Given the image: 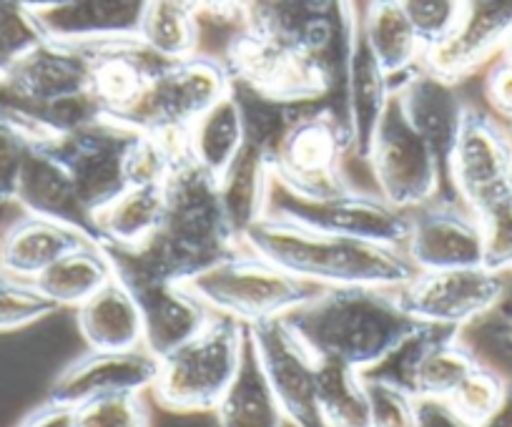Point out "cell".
Returning a JSON list of instances; mask_svg holds the SVG:
<instances>
[{
  "label": "cell",
  "mask_w": 512,
  "mask_h": 427,
  "mask_svg": "<svg viewBox=\"0 0 512 427\" xmlns=\"http://www.w3.org/2000/svg\"><path fill=\"white\" fill-rule=\"evenodd\" d=\"M485 98L497 116L512 124V63L497 61L485 76Z\"/></svg>",
  "instance_id": "43"
},
{
  "label": "cell",
  "mask_w": 512,
  "mask_h": 427,
  "mask_svg": "<svg viewBox=\"0 0 512 427\" xmlns=\"http://www.w3.org/2000/svg\"><path fill=\"white\" fill-rule=\"evenodd\" d=\"M151 0H68L36 13L43 36L63 43L139 38Z\"/></svg>",
  "instance_id": "25"
},
{
  "label": "cell",
  "mask_w": 512,
  "mask_h": 427,
  "mask_svg": "<svg viewBox=\"0 0 512 427\" xmlns=\"http://www.w3.org/2000/svg\"><path fill=\"white\" fill-rule=\"evenodd\" d=\"M417 427H475L462 420L447 400L417 397Z\"/></svg>",
  "instance_id": "44"
},
{
  "label": "cell",
  "mask_w": 512,
  "mask_h": 427,
  "mask_svg": "<svg viewBox=\"0 0 512 427\" xmlns=\"http://www.w3.org/2000/svg\"><path fill=\"white\" fill-rule=\"evenodd\" d=\"M166 214V181L131 184L96 211L98 239L106 247L139 249L161 229Z\"/></svg>",
  "instance_id": "27"
},
{
  "label": "cell",
  "mask_w": 512,
  "mask_h": 427,
  "mask_svg": "<svg viewBox=\"0 0 512 427\" xmlns=\"http://www.w3.org/2000/svg\"><path fill=\"white\" fill-rule=\"evenodd\" d=\"M86 242L91 239L66 224L23 214L0 234V269L13 282L33 284L51 264Z\"/></svg>",
  "instance_id": "26"
},
{
  "label": "cell",
  "mask_w": 512,
  "mask_h": 427,
  "mask_svg": "<svg viewBox=\"0 0 512 427\" xmlns=\"http://www.w3.org/2000/svg\"><path fill=\"white\" fill-rule=\"evenodd\" d=\"M507 136H510V146H512V124L507 126Z\"/></svg>",
  "instance_id": "51"
},
{
  "label": "cell",
  "mask_w": 512,
  "mask_h": 427,
  "mask_svg": "<svg viewBox=\"0 0 512 427\" xmlns=\"http://www.w3.org/2000/svg\"><path fill=\"white\" fill-rule=\"evenodd\" d=\"M284 319L317 360L359 372L374 370L422 325L402 307L397 289L384 287H322Z\"/></svg>",
  "instance_id": "1"
},
{
  "label": "cell",
  "mask_w": 512,
  "mask_h": 427,
  "mask_svg": "<svg viewBox=\"0 0 512 427\" xmlns=\"http://www.w3.org/2000/svg\"><path fill=\"white\" fill-rule=\"evenodd\" d=\"M364 161L372 171L377 194L397 209L415 211L430 201L445 199L442 191L447 184L440 161L405 119L395 96L379 121Z\"/></svg>",
  "instance_id": "12"
},
{
  "label": "cell",
  "mask_w": 512,
  "mask_h": 427,
  "mask_svg": "<svg viewBox=\"0 0 512 427\" xmlns=\"http://www.w3.org/2000/svg\"><path fill=\"white\" fill-rule=\"evenodd\" d=\"M317 405L324 427H372L364 372L334 360H317Z\"/></svg>",
  "instance_id": "33"
},
{
  "label": "cell",
  "mask_w": 512,
  "mask_h": 427,
  "mask_svg": "<svg viewBox=\"0 0 512 427\" xmlns=\"http://www.w3.org/2000/svg\"><path fill=\"white\" fill-rule=\"evenodd\" d=\"M510 272H512V269H510Z\"/></svg>",
  "instance_id": "53"
},
{
  "label": "cell",
  "mask_w": 512,
  "mask_h": 427,
  "mask_svg": "<svg viewBox=\"0 0 512 427\" xmlns=\"http://www.w3.org/2000/svg\"><path fill=\"white\" fill-rule=\"evenodd\" d=\"M412 28L420 36L425 53L450 41L462 18L465 0H397Z\"/></svg>",
  "instance_id": "37"
},
{
  "label": "cell",
  "mask_w": 512,
  "mask_h": 427,
  "mask_svg": "<svg viewBox=\"0 0 512 427\" xmlns=\"http://www.w3.org/2000/svg\"><path fill=\"white\" fill-rule=\"evenodd\" d=\"M249 327L259 365L292 427H324L317 405V357L294 335L284 317Z\"/></svg>",
  "instance_id": "17"
},
{
  "label": "cell",
  "mask_w": 512,
  "mask_h": 427,
  "mask_svg": "<svg viewBox=\"0 0 512 427\" xmlns=\"http://www.w3.org/2000/svg\"><path fill=\"white\" fill-rule=\"evenodd\" d=\"M113 264V274L131 292L144 322V347L156 357L169 355L171 350L194 337L211 319V309L196 299L184 284L169 282L151 272L134 249L106 247Z\"/></svg>",
  "instance_id": "13"
},
{
  "label": "cell",
  "mask_w": 512,
  "mask_h": 427,
  "mask_svg": "<svg viewBox=\"0 0 512 427\" xmlns=\"http://www.w3.org/2000/svg\"><path fill=\"white\" fill-rule=\"evenodd\" d=\"M139 141L141 131L101 114L76 129L41 139V144L66 166L83 201L96 214L118 191L134 184Z\"/></svg>",
  "instance_id": "9"
},
{
  "label": "cell",
  "mask_w": 512,
  "mask_h": 427,
  "mask_svg": "<svg viewBox=\"0 0 512 427\" xmlns=\"http://www.w3.org/2000/svg\"><path fill=\"white\" fill-rule=\"evenodd\" d=\"M500 58H502V61L512 63V31L507 33V38H505V41H502V46H500Z\"/></svg>",
  "instance_id": "48"
},
{
  "label": "cell",
  "mask_w": 512,
  "mask_h": 427,
  "mask_svg": "<svg viewBox=\"0 0 512 427\" xmlns=\"http://www.w3.org/2000/svg\"><path fill=\"white\" fill-rule=\"evenodd\" d=\"M36 134L16 109L0 103V204H16L18 181Z\"/></svg>",
  "instance_id": "35"
},
{
  "label": "cell",
  "mask_w": 512,
  "mask_h": 427,
  "mask_svg": "<svg viewBox=\"0 0 512 427\" xmlns=\"http://www.w3.org/2000/svg\"><path fill=\"white\" fill-rule=\"evenodd\" d=\"M41 41H46V36L36 16L0 0V76Z\"/></svg>",
  "instance_id": "40"
},
{
  "label": "cell",
  "mask_w": 512,
  "mask_h": 427,
  "mask_svg": "<svg viewBox=\"0 0 512 427\" xmlns=\"http://www.w3.org/2000/svg\"><path fill=\"white\" fill-rule=\"evenodd\" d=\"M184 287L211 312L236 319L241 325L287 317L292 309L302 307L322 289L284 272L246 247L211 264L209 269L184 282Z\"/></svg>",
  "instance_id": "4"
},
{
  "label": "cell",
  "mask_w": 512,
  "mask_h": 427,
  "mask_svg": "<svg viewBox=\"0 0 512 427\" xmlns=\"http://www.w3.org/2000/svg\"><path fill=\"white\" fill-rule=\"evenodd\" d=\"M3 282H11V279H8L6 274H3V269H0V284H3Z\"/></svg>",
  "instance_id": "50"
},
{
  "label": "cell",
  "mask_w": 512,
  "mask_h": 427,
  "mask_svg": "<svg viewBox=\"0 0 512 427\" xmlns=\"http://www.w3.org/2000/svg\"><path fill=\"white\" fill-rule=\"evenodd\" d=\"M510 31L512 0H465L457 31L450 41L427 51L422 66L457 83L500 53Z\"/></svg>",
  "instance_id": "22"
},
{
  "label": "cell",
  "mask_w": 512,
  "mask_h": 427,
  "mask_svg": "<svg viewBox=\"0 0 512 427\" xmlns=\"http://www.w3.org/2000/svg\"><path fill=\"white\" fill-rule=\"evenodd\" d=\"M229 91L231 76L221 58L194 53L166 63L144 93L113 121H121L141 134L184 144L189 126Z\"/></svg>",
  "instance_id": "7"
},
{
  "label": "cell",
  "mask_w": 512,
  "mask_h": 427,
  "mask_svg": "<svg viewBox=\"0 0 512 427\" xmlns=\"http://www.w3.org/2000/svg\"><path fill=\"white\" fill-rule=\"evenodd\" d=\"M450 191L480 222L512 204V146L507 129L467 106L447 164Z\"/></svg>",
  "instance_id": "10"
},
{
  "label": "cell",
  "mask_w": 512,
  "mask_h": 427,
  "mask_svg": "<svg viewBox=\"0 0 512 427\" xmlns=\"http://www.w3.org/2000/svg\"><path fill=\"white\" fill-rule=\"evenodd\" d=\"M18 427H76V410L56 402H43Z\"/></svg>",
  "instance_id": "45"
},
{
  "label": "cell",
  "mask_w": 512,
  "mask_h": 427,
  "mask_svg": "<svg viewBox=\"0 0 512 427\" xmlns=\"http://www.w3.org/2000/svg\"><path fill=\"white\" fill-rule=\"evenodd\" d=\"M392 96H395V91H392L390 78L379 66L369 43L364 41L357 11L352 31H349L347 58H344L342 121L344 129H347L349 154L357 156L359 161L367 159V151Z\"/></svg>",
  "instance_id": "20"
},
{
  "label": "cell",
  "mask_w": 512,
  "mask_h": 427,
  "mask_svg": "<svg viewBox=\"0 0 512 427\" xmlns=\"http://www.w3.org/2000/svg\"><path fill=\"white\" fill-rule=\"evenodd\" d=\"M221 63L234 83L294 109L322 101L334 86L342 91L344 63L294 51L249 26L229 38Z\"/></svg>",
  "instance_id": "6"
},
{
  "label": "cell",
  "mask_w": 512,
  "mask_h": 427,
  "mask_svg": "<svg viewBox=\"0 0 512 427\" xmlns=\"http://www.w3.org/2000/svg\"><path fill=\"white\" fill-rule=\"evenodd\" d=\"M354 0H246V26L307 56L344 63Z\"/></svg>",
  "instance_id": "14"
},
{
  "label": "cell",
  "mask_w": 512,
  "mask_h": 427,
  "mask_svg": "<svg viewBox=\"0 0 512 427\" xmlns=\"http://www.w3.org/2000/svg\"><path fill=\"white\" fill-rule=\"evenodd\" d=\"M510 340H512V327H510Z\"/></svg>",
  "instance_id": "52"
},
{
  "label": "cell",
  "mask_w": 512,
  "mask_h": 427,
  "mask_svg": "<svg viewBox=\"0 0 512 427\" xmlns=\"http://www.w3.org/2000/svg\"><path fill=\"white\" fill-rule=\"evenodd\" d=\"M113 279V264L101 244L86 242L68 252L33 282V287L61 307L78 309Z\"/></svg>",
  "instance_id": "32"
},
{
  "label": "cell",
  "mask_w": 512,
  "mask_h": 427,
  "mask_svg": "<svg viewBox=\"0 0 512 427\" xmlns=\"http://www.w3.org/2000/svg\"><path fill=\"white\" fill-rule=\"evenodd\" d=\"M349 154L344 121L332 106L294 109L272 159V179L299 196H332L352 189L342 159Z\"/></svg>",
  "instance_id": "11"
},
{
  "label": "cell",
  "mask_w": 512,
  "mask_h": 427,
  "mask_svg": "<svg viewBox=\"0 0 512 427\" xmlns=\"http://www.w3.org/2000/svg\"><path fill=\"white\" fill-rule=\"evenodd\" d=\"M91 56V98L108 119H118L144 93L151 78L171 63L139 38L83 43Z\"/></svg>",
  "instance_id": "21"
},
{
  "label": "cell",
  "mask_w": 512,
  "mask_h": 427,
  "mask_svg": "<svg viewBox=\"0 0 512 427\" xmlns=\"http://www.w3.org/2000/svg\"><path fill=\"white\" fill-rule=\"evenodd\" d=\"M372 427H417V397L402 385L364 375Z\"/></svg>",
  "instance_id": "38"
},
{
  "label": "cell",
  "mask_w": 512,
  "mask_h": 427,
  "mask_svg": "<svg viewBox=\"0 0 512 427\" xmlns=\"http://www.w3.org/2000/svg\"><path fill=\"white\" fill-rule=\"evenodd\" d=\"M244 139V106H241L234 83H231V91L189 126L184 136V154L206 174L221 179V174L229 169L231 161L244 146Z\"/></svg>",
  "instance_id": "30"
},
{
  "label": "cell",
  "mask_w": 512,
  "mask_h": 427,
  "mask_svg": "<svg viewBox=\"0 0 512 427\" xmlns=\"http://www.w3.org/2000/svg\"><path fill=\"white\" fill-rule=\"evenodd\" d=\"M76 322L88 350L118 352L144 347L141 312L116 274L76 309Z\"/></svg>",
  "instance_id": "29"
},
{
  "label": "cell",
  "mask_w": 512,
  "mask_h": 427,
  "mask_svg": "<svg viewBox=\"0 0 512 427\" xmlns=\"http://www.w3.org/2000/svg\"><path fill=\"white\" fill-rule=\"evenodd\" d=\"M502 392H505V377L497 375L495 370H490V367H485L480 362L457 385V390L447 397V402H450V407L462 420L480 427L492 415V410L500 405Z\"/></svg>",
  "instance_id": "36"
},
{
  "label": "cell",
  "mask_w": 512,
  "mask_h": 427,
  "mask_svg": "<svg viewBox=\"0 0 512 427\" xmlns=\"http://www.w3.org/2000/svg\"><path fill=\"white\" fill-rule=\"evenodd\" d=\"M174 3H179V6L189 8L191 13H199V6H201V0H174Z\"/></svg>",
  "instance_id": "49"
},
{
  "label": "cell",
  "mask_w": 512,
  "mask_h": 427,
  "mask_svg": "<svg viewBox=\"0 0 512 427\" xmlns=\"http://www.w3.org/2000/svg\"><path fill=\"white\" fill-rule=\"evenodd\" d=\"M241 244L317 287L397 289L417 274L402 247L312 232L267 217L246 229Z\"/></svg>",
  "instance_id": "2"
},
{
  "label": "cell",
  "mask_w": 512,
  "mask_h": 427,
  "mask_svg": "<svg viewBox=\"0 0 512 427\" xmlns=\"http://www.w3.org/2000/svg\"><path fill=\"white\" fill-rule=\"evenodd\" d=\"M264 217L297 224L312 232L337 237L364 239V242L405 247L410 234V211L397 209L379 194L352 189L332 196H299L272 179Z\"/></svg>",
  "instance_id": "8"
},
{
  "label": "cell",
  "mask_w": 512,
  "mask_h": 427,
  "mask_svg": "<svg viewBox=\"0 0 512 427\" xmlns=\"http://www.w3.org/2000/svg\"><path fill=\"white\" fill-rule=\"evenodd\" d=\"M485 227V267L495 272H510L512 269V204L492 214Z\"/></svg>",
  "instance_id": "42"
},
{
  "label": "cell",
  "mask_w": 512,
  "mask_h": 427,
  "mask_svg": "<svg viewBox=\"0 0 512 427\" xmlns=\"http://www.w3.org/2000/svg\"><path fill=\"white\" fill-rule=\"evenodd\" d=\"M16 204L26 214L61 222L81 232L91 242L101 244L96 229V214L88 209V204L83 201L81 191H78L76 181L68 174L66 166L41 141L33 144L26 166L21 171Z\"/></svg>",
  "instance_id": "23"
},
{
  "label": "cell",
  "mask_w": 512,
  "mask_h": 427,
  "mask_svg": "<svg viewBox=\"0 0 512 427\" xmlns=\"http://www.w3.org/2000/svg\"><path fill=\"white\" fill-rule=\"evenodd\" d=\"M395 98L412 129L435 151L442 174H445V184L450 189L447 164H450L452 146L460 131L462 114L467 109V103L457 93V83L420 66L395 88Z\"/></svg>",
  "instance_id": "24"
},
{
  "label": "cell",
  "mask_w": 512,
  "mask_h": 427,
  "mask_svg": "<svg viewBox=\"0 0 512 427\" xmlns=\"http://www.w3.org/2000/svg\"><path fill=\"white\" fill-rule=\"evenodd\" d=\"M246 332L249 327L236 319L211 314L194 337L159 357V377L151 387L156 400L176 412L214 410L239 372Z\"/></svg>",
  "instance_id": "5"
},
{
  "label": "cell",
  "mask_w": 512,
  "mask_h": 427,
  "mask_svg": "<svg viewBox=\"0 0 512 427\" xmlns=\"http://www.w3.org/2000/svg\"><path fill=\"white\" fill-rule=\"evenodd\" d=\"M76 427H151L141 395H111L76 407Z\"/></svg>",
  "instance_id": "39"
},
{
  "label": "cell",
  "mask_w": 512,
  "mask_h": 427,
  "mask_svg": "<svg viewBox=\"0 0 512 427\" xmlns=\"http://www.w3.org/2000/svg\"><path fill=\"white\" fill-rule=\"evenodd\" d=\"M159 367L161 360L146 347L118 352L88 350L53 380L46 400L76 410L101 397L141 395L154 387Z\"/></svg>",
  "instance_id": "19"
},
{
  "label": "cell",
  "mask_w": 512,
  "mask_h": 427,
  "mask_svg": "<svg viewBox=\"0 0 512 427\" xmlns=\"http://www.w3.org/2000/svg\"><path fill=\"white\" fill-rule=\"evenodd\" d=\"M86 96H91V56L83 43L46 38L0 76V103L28 114Z\"/></svg>",
  "instance_id": "16"
},
{
  "label": "cell",
  "mask_w": 512,
  "mask_h": 427,
  "mask_svg": "<svg viewBox=\"0 0 512 427\" xmlns=\"http://www.w3.org/2000/svg\"><path fill=\"white\" fill-rule=\"evenodd\" d=\"M56 304L48 302L33 284L3 282L0 284V332L23 330L56 312Z\"/></svg>",
  "instance_id": "41"
},
{
  "label": "cell",
  "mask_w": 512,
  "mask_h": 427,
  "mask_svg": "<svg viewBox=\"0 0 512 427\" xmlns=\"http://www.w3.org/2000/svg\"><path fill=\"white\" fill-rule=\"evenodd\" d=\"M480 427H512V377L505 380V392H502L500 405L492 410V415Z\"/></svg>",
  "instance_id": "46"
},
{
  "label": "cell",
  "mask_w": 512,
  "mask_h": 427,
  "mask_svg": "<svg viewBox=\"0 0 512 427\" xmlns=\"http://www.w3.org/2000/svg\"><path fill=\"white\" fill-rule=\"evenodd\" d=\"M8 3H13V6L23 8V11H28L36 16V13L51 11V8L63 6V3H68V0H8Z\"/></svg>",
  "instance_id": "47"
},
{
  "label": "cell",
  "mask_w": 512,
  "mask_h": 427,
  "mask_svg": "<svg viewBox=\"0 0 512 427\" xmlns=\"http://www.w3.org/2000/svg\"><path fill=\"white\" fill-rule=\"evenodd\" d=\"M244 247L221 204L219 179L181 156L166 179L161 229L134 249L141 262L169 282L184 284Z\"/></svg>",
  "instance_id": "3"
},
{
  "label": "cell",
  "mask_w": 512,
  "mask_h": 427,
  "mask_svg": "<svg viewBox=\"0 0 512 427\" xmlns=\"http://www.w3.org/2000/svg\"><path fill=\"white\" fill-rule=\"evenodd\" d=\"M139 41L169 61L189 58L199 53V18L174 0H151L141 23Z\"/></svg>",
  "instance_id": "34"
},
{
  "label": "cell",
  "mask_w": 512,
  "mask_h": 427,
  "mask_svg": "<svg viewBox=\"0 0 512 427\" xmlns=\"http://www.w3.org/2000/svg\"><path fill=\"white\" fill-rule=\"evenodd\" d=\"M505 294L502 272L490 267L417 269L415 277L397 287L402 307L422 322L462 330L485 317Z\"/></svg>",
  "instance_id": "15"
},
{
  "label": "cell",
  "mask_w": 512,
  "mask_h": 427,
  "mask_svg": "<svg viewBox=\"0 0 512 427\" xmlns=\"http://www.w3.org/2000/svg\"><path fill=\"white\" fill-rule=\"evenodd\" d=\"M359 28L392 83V91L425 61V46L397 0H369L359 11Z\"/></svg>",
  "instance_id": "28"
},
{
  "label": "cell",
  "mask_w": 512,
  "mask_h": 427,
  "mask_svg": "<svg viewBox=\"0 0 512 427\" xmlns=\"http://www.w3.org/2000/svg\"><path fill=\"white\" fill-rule=\"evenodd\" d=\"M214 410L219 427H284V422H287L277 395L272 392L267 375L259 365L249 332H246V347L239 372L226 387Z\"/></svg>",
  "instance_id": "31"
},
{
  "label": "cell",
  "mask_w": 512,
  "mask_h": 427,
  "mask_svg": "<svg viewBox=\"0 0 512 427\" xmlns=\"http://www.w3.org/2000/svg\"><path fill=\"white\" fill-rule=\"evenodd\" d=\"M402 249L417 269L485 267V227L457 199H435L410 211Z\"/></svg>",
  "instance_id": "18"
}]
</instances>
